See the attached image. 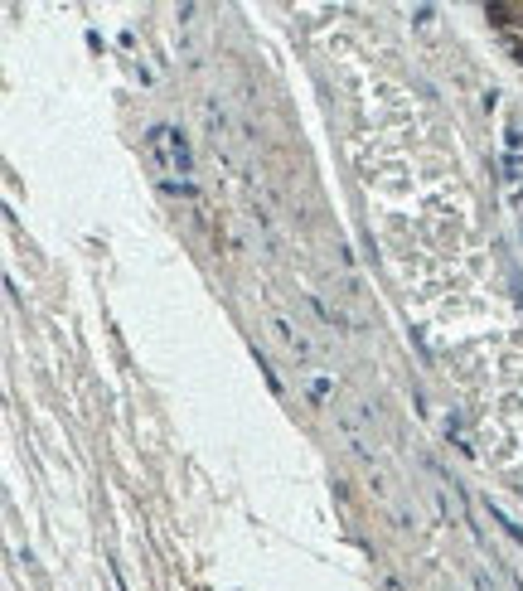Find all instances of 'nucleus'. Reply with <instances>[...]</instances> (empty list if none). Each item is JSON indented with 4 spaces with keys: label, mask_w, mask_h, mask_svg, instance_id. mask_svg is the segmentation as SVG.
<instances>
[{
    "label": "nucleus",
    "mask_w": 523,
    "mask_h": 591,
    "mask_svg": "<svg viewBox=\"0 0 523 591\" xmlns=\"http://www.w3.org/2000/svg\"><path fill=\"white\" fill-rule=\"evenodd\" d=\"M146 155H150V165L165 175V190H175V175H180L185 190H194V185H189V175H194V151H189V136H185V131H175V126H150V131H146Z\"/></svg>",
    "instance_id": "obj_1"
},
{
    "label": "nucleus",
    "mask_w": 523,
    "mask_h": 591,
    "mask_svg": "<svg viewBox=\"0 0 523 591\" xmlns=\"http://www.w3.org/2000/svg\"><path fill=\"white\" fill-rule=\"evenodd\" d=\"M272 330H276V339L286 344V349H296L301 359H311V344H306V335L291 325V320H281V315H272Z\"/></svg>",
    "instance_id": "obj_2"
},
{
    "label": "nucleus",
    "mask_w": 523,
    "mask_h": 591,
    "mask_svg": "<svg viewBox=\"0 0 523 591\" xmlns=\"http://www.w3.org/2000/svg\"><path fill=\"white\" fill-rule=\"evenodd\" d=\"M490 514H494V523H499V528H504V533H509V538H514V543L523 548V528H519V523H514V519H509L499 504H490Z\"/></svg>",
    "instance_id": "obj_3"
}]
</instances>
